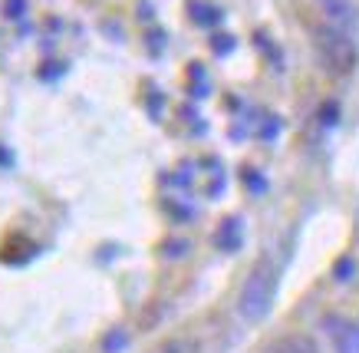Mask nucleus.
I'll list each match as a JSON object with an SVG mask.
<instances>
[{
    "label": "nucleus",
    "mask_w": 359,
    "mask_h": 353,
    "mask_svg": "<svg viewBox=\"0 0 359 353\" xmlns=\"http://www.w3.org/2000/svg\"><path fill=\"white\" fill-rule=\"evenodd\" d=\"M310 40H313L316 63L327 69L330 76H349L359 67V46L349 30H339L333 23L320 20V23H313Z\"/></svg>",
    "instance_id": "f257e3e1"
},
{
    "label": "nucleus",
    "mask_w": 359,
    "mask_h": 353,
    "mask_svg": "<svg viewBox=\"0 0 359 353\" xmlns=\"http://www.w3.org/2000/svg\"><path fill=\"white\" fill-rule=\"evenodd\" d=\"M277 284H280V271L271 258H261L257 265L248 271L244 284L238 294V314L248 324H261L271 314L273 300H277Z\"/></svg>",
    "instance_id": "f03ea898"
},
{
    "label": "nucleus",
    "mask_w": 359,
    "mask_h": 353,
    "mask_svg": "<svg viewBox=\"0 0 359 353\" xmlns=\"http://www.w3.org/2000/svg\"><path fill=\"white\" fill-rule=\"evenodd\" d=\"M323 327H327L337 353H359V324L343 320V317H327Z\"/></svg>",
    "instance_id": "7ed1b4c3"
},
{
    "label": "nucleus",
    "mask_w": 359,
    "mask_h": 353,
    "mask_svg": "<svg viewBox=\"0 0 359 353\" xmlns=\"http://www.w3.org/2000/svg\"><path fill=\"white\" fill-rule=\"evenodd\" d=\"M261 353H320V343L310 333H283L267 343Z\"/></svg>",
    "instance_id": "20e7f679"
},
{
    "label": "nucleus",
    "mask_w": 359,
    "mask_h": 353,
    "mask_svg": "<svg viewBox=\"0 0 359 353\" xmlns=\"http://www.w3.org/2000/svg\"><path fill=\"white\" fill-rule=\"evenodd\" d=\"M320 11H323V23H333L339 30H353L356 23V7L349 0H320Z\"/></svg>",
    "instance_id": "39448f33"
},
{
    "label": "nucleus",
    "mask_w": 359,
    "mask_h": 353,
    "mask_svg": "<svg viewBox=\"0 0 359 353\" xmlns=\"http://www.w3.org/2000/svg\"><path fill=\"white\" fill-rule=\"evenodd\" d=\"M149 353H201V343L195 337H188V333H175V337L158 340Z\"/></svg>",
    "instance_id": "423d86ee"
},
{
    "label": "nucleus",
    "mask_w": 359,
    "mask_h": 353,
    "mask_svg": "<svg viewBox=\"0 0 359 353\" xmlns=\"http://www.w3.org/2000/svg\"><path fill=\"white\" fill-rule=\"evenodd\" d=\"M126 343H129V337L122 331H112L106 340H102V350L106 353H119V350H126Z\"/></svg>",
    "instance_id": "0eeeda50"
}]
</instances>
